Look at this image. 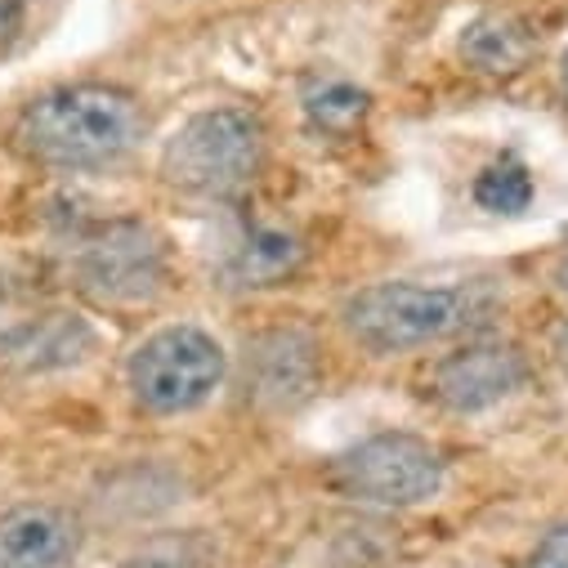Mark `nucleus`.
<instances>
[{
	"mask_svg": "<svg viewBox=\"0 0 568 568\" xmlns=\"http://www.w3.org/2000/svg\"><path fill=\"white\" fill-rule=\"evenodd\" d=\"M305 264V242L292 229H277V224H242L215 273L224 277V287L237 292H260V287H282L287 277H296Z\"/></svg>",
	"mask_w": 568,
	"mask_h": 568,
	"instance_id": "obj_11",
	"label": "nucleus"
},
{
	"mask_svg": "<svg viewBox=\"0 0 568 568\" xmlns=\"http://www.w3.org/2000/svg\"><path fill=\"white\" fill-rule=\"evenodd\" d=\"M532 193H537V184H532V171H528V162L519 153H497L475 175V184H470L475 206H484L493 215H519V211H528Z\"/></svg>",
	"mask_w": 568,
	"mask_h": 568,
	"instance_id": "obj_14",
	"label": "nucleus"
},
{
	"mask_svg": "<svg viewBox=\"0 0 568 568\" xmlns=\"http://www.w3.org/2000/svg\"><path fill=\"white\" fill-rule=\"evenodd\" d=\"M323 484L358 506H381V510H412L435 501L448 484V462L444 453L407 430H381L367 435L341 453L327 457Z\"/></svg>",
	"mask_w": 568,
	"mask_h": 568,
	"instance_id": "obj_5",
	"label": "nucleus"
},
{
	"mask_svg": "<svg viewBox=\"0 0 568 568\" xmlns=\"http://www.w3.org/2000/svg\"><path fill=\"white\" fill-rule=\"evenodd\" d=\"M116 568H184L180 559H162V555H139V559H125Z\"/></svg>",
	"mask_w": 568,
	"mask_h": 568,
	"instance_id": "obj_17",
	"label": "nucleus"
},
{
	"mask_svg": "<svg viewBox=\"0 0 568 568\" xmlns=\"http://www.w3.org/2000/svg\"><path fill=\"white\" fill-rule=\"evenodd\" d=\"M237 394L260 412H292L323 385V349L301 327H264L246 336L237 363L229 358Z\"/></svg>",
	"mask_w": 568,
	"mask_h": 568,
	"instance_id": "obj_8",
	"label": "nucleus"
},
{
	"mask_svg": "<svg viewBox=\"0 0 568 568\" xmlns=\"http://www.w3.org/2000/svg\"><path fill=\"white\" fill-rule=\"evenodd\" d=\"M268 162V130L251 108H202L162 144V180L197 202L242 197Z\"/></svg>",
	"mask_w": 568,
	"mask_h": 568,
	"instance_id": "obj_4",
	"label": "nucleus"
},
{
	"mask_svg": "<svg viewBox=\"0 0 568 568\" xmlns=\"http://www.w3.org/2000/svg\"><path fill=\"white\" fill-rule=\"evenodd\" d=\"M23 23H28V6H23V0H0V59H6L10 45L23 37Z\"/></svg>",
	"mask_w": 568,
	"mask_h": 568,
	"instance_id": "obj_16",
	"label": "nucleus"
},
{
	"mask_svg": "<svg viewBox=\"0 0 568 568\" xmlns=\"http://www.w3.org/2000/svg\"><path fill=\"white\" fill-rule=\"evenodd\" d=\"M229 381L224 345L193 323H171L153 332L125 363V389L149 416H189L206 407Z\"/></svg>",
	"mask_w": 568,
	"mask_h": 568,
	"instance_id": "obj_6",
	"label": "nucleus"
},
{
	"mask_svg": "<svg viewBox=\"0 0 568 568\" xmlns=\"http://www.w3.org/2000/svg\"><path fill=\"white\" fill-rule=\"evenodd\" d=\"M301 112L318 134L354 139L372 116V94L349 77H314L301 90Z\"/></svg>",
	"mask_w": 568,
	"mask_h": 568,
	"instance_id": "obj_13",
	"label": "nucleus"
},
{
	"mask_svg": "<svg viewBox=\"0 0 568 568\" xmlns=\"http://www.w3.org/2000/svg\"><path fill=\"white\" fill-rule=\"evenodd\" d=\"M149 139V108L112 81H63L28 103L6 125L10 153L45 175H103Z\"/></svg>",
	"mask_w": 568,
	"mask_h": 568,
	"instance_id": "obj_1",
	"label": "nucleus"
},
{
	"mask_svg": "<svg viewBox=\"0 0 568 568\" xmlns=\"http://www.w3.org/2000/svg\"><path fill=\"white\" fill-rule=\"evenodd\" d=\"M555 363H559V372H564V381H568V323L555 332Z\"/></svg>",
	"mask_w": 568,
	"mask_h": 568,
	"instance_id": "obj_18",
	"label": "nucleus"
},
{
	"mask_svg": "<svg viewBox=\"0 0 568 568\" xmlns=\"http://www.w3.org/2000/svg\"><path fill=\"white\" fill-rule=\"evenodd\" d=\"M541 50V32L515 10H488L462 28V59L484 77H515Z\"/></svg>",
	"mask_w": 568,
	"mask_h": 568,
	"instance_id": "obj_12",
	"label": "nucleus"
},
{
	"mask_svg": "<svg viewBox=\"0 0 568 568\" xmlns=\"http://www.w3.org/2000/svg\"><path fill=\"white\" fill-rule=\"evenodd\" d=\"M555 282H559V292L568 296V255L559 260V268H555Z\"/></svg>",
	"mask_w": 568,
	"mask_h": 568,
	"instance_id": "obj_19",
	"label": "nucleus"
},
{
	"mask_svg": "<svg viewBox=\"0 0 568 568\" xmlns=\"http://www.w3.org/2000/svg\"><path fill=\"white\" fill-rule=\"evenodd\" d=\"M50 277L90 305H149L171 287V242L158 224L112 215L59 233Z\"/></svg>",
	"mask_w": 568,
	"mask_h": 568,
	"instance_id": "obj_2",
	"label": "nucleus"
},
{
	"mask_svg": "<svg viewBox=\"0 0 568 568\" xmlns=\"http://www.w3.org/2000/svg\"><path fill=\"white\" fill-rule=\"evenodd\" d=\"M85 524L63 501H14L0 510V568H72Z\"/></svg>",
	"mask_w": 568,
	"mask_h": 568,
	"instance_id": "obj_10",
	"label": "nucleus"
},
{
	"mask_svg": "<svg viewBox=\"0 0 568 568\" xmlns=\"http://www.w3.org/2000/svg\"><path fill=\"white\" fill-rule=\"evenodd\" d=\"M493 301L462 282H372L341 301V327L367 354L425 349L453 336H466L488 318Z\"/></svg>",
	"mask_w": 568,
	"mask_h": 568,
	"instance_id": "obj_3",
	"label": "nucleus"
},
{
	"mask_svg": "<svg viewBox=\"0 0 568 568\" xmlns=\"http://www.w3.org/2000/svg\"><path fill=\"white\" fill-rule=\"evenodd\" d=\"M519 568H568V519L550 524V528L537 537V546L524 555Z\"/></svg>",
	"mask_w": 568,
	"mask_h": 568,
	"instance_id": "obj_15",
	"label": "nucleus"
},
{
	"mask_svg": "<svg viewBox=\"0 0 568 568\" xmlns=\"http://www.w3.org/2000/svg\"><path fill=\"white\" fill-rule=\"evenodd\" d=\"M528 381H532V358L519 341L470 336L430 367L425 394H430L444 412L475 416V412H488V407L515 398Z\"/></svg>",
	"mask_w": 568,
	"mask_h": 568,
	"instance_id": "obj_9",
	"label": "nucleus"
},
{
	"mask_svg": "<svg viewBox=\"0 0 568 568\" xmlns=\"http://www.w3.org/2000/svg\"><path fill=\"white\" fill-rule=\"evenodd\" d=\"M559 90H564V99H568V50H564V59H559Z\"/></svg>",
	"mask_w": 568,
	"mask_h": 568,
	"instance_id": "obj_20",
	"label": "nucleus"
},
{
	"mask_svg": "<svg viewBox=\"0 0 568 568\" xmlns=\"http://www.w3.org/2000/svg\"><path fill=\"white\" fill-rule=\"evenodd\" d=\"M94 345V323L81 310L45 296L37 282L0 277V372L50 376L85 363Z\"/></svg>",
	"mask_w": 568,
	"mask_h": 568,
	"instance_id": "obj_7",
	"label": "nucleus"
}]
</instances>
